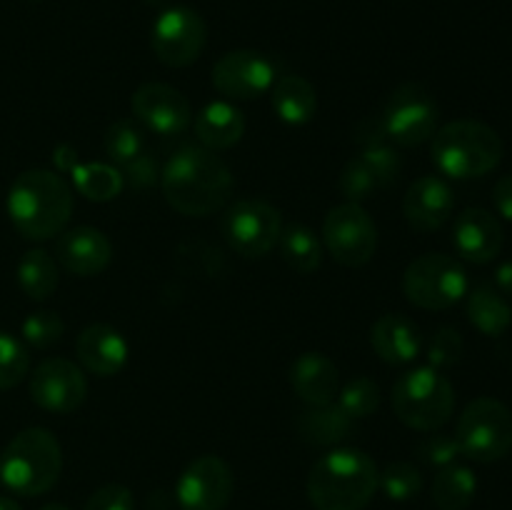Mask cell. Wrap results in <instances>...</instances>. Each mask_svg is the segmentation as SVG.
<instances>
[{
    "label": "cell",
    "mask_w": 512,
    "mask_h": 510,
    "mask_svg": "<svg viewBox=\"0 0 512 510\" xmlns=\"http://www.w3.org/2000/svg\"><path fill=\"white\" fill-rule=\"evenodd\" d=\"M160 188L170 208L180 215L205 218L225 208L233 193V175L213 150L188 145L160 170Z\"/></svg>",
    "instance_id": "obj_1"
},
{
    "label": "cell",
    "mask_w": 512,
    "mask_h": 510,
    "mask_svg": "<svg viewBox=\"0 0 512 510\" xmlns=\"http://www.w3.org/2000/svg\"><path fill=\"white\" fill-rule=\"evenodd\" d=\"M73 205V188L55 170H25L8 190L10 223L28 240H50L63 233Z\"/></svg>",
    "instance_id": "obj_2"
},
{
    "label": "cell",
    "mask_w": 512,
    "mask_h": 510,
    "mask_svg": "<svg viewBox=\"0 0 512 510\" xmlns=\"http://www.w3.org/2000/svg\"><path fill=\"white\" fill-rule=\"evenodd\" d=\"M380 470L358 448L320 455L308 475V500L315 510H365L378 493Z\"/></svg>",
    "instance_id": "obj_3"
},
{
    "label": "cell",
    "mask_w": 512,
    "mask_h": 510,
    "mask_svg": "<svg viewBox=\"0 0 512 510\" xmlns=\"http://www.w3.org/2000/svg\"><path fill=\"white\" fill-rule=\"evenodd\" d=\"M63 470V450L48 428H25L0 453V483L20 498L53 490Z\"/></svg>",
    "instance_id": "obj_4"
},
{
    "label": "cell",
    "mask_w": 512,
    "mask_h": 510,
    "mask_svg": "<svg viewBox=\"0 0 512 510\" xmlns=\"http://www.w3.org/2000/svg\"><path fill=\"white\" fill-rule=\"evenodd\" d=\"M503 160V140L480 120H453L435 130L433 163L455 180L483 178Z\"/></svg>",
    "instance_id": "obj_5"
},
{
    "label": "cell",
    "mask_w": 512,
    "mask_h": 510,
    "mask_svg": "<svg viewBox=\"0 0 512 510\" xmlns=\"http://www.w3.org/2000/svg\"><path fill=\"white\" fill-rule=\"evenodd\" d=\"M393 410L408 428L420 433L440 430L455 410L453 383L430 365L408 370L393 385Z\"/></svg>",
    "instance_id": "obj_6"
},
{
    "label": "cell",
    "mask_w": 512,
    "mask_h": 510,
    "mask_svg": "<svg viewBox=\"0 0 512 510\" xmlns=\"http://www.w3.org/2000/svg\"><path fill=\"white\" fill-rule=\"evenodd\" d=\"M460 453L475 463H495L512 450V413L495 398H475L458 420Z\"/></svg>",
    "instance_id": "obj_7"
},
{
    "label": "cell",
    "mask_w": 512,
    "mask_h": 510,
    "mask_svg": "<svg viewBox=\"0 0 512 510\" xmlns=\"http://www.w3.org/2000/svg\"><path fill=\"white\" fill-rule=\"evenodd\" d=\"M403 293L415 308H453L468 295V273L450 255L425 253L405 268Z\"/></svg>",
    "instance_id": "obj_8"
},
{
    "label": "cell",
    "mask_w": 512,
    "mask_h": 510,
    "mask_svg": "<svg viewBox=\"0 0 512 510\" xmlns=\"http://www.w3.org/2000/svg\"><path fill=\"white\" fill-rule=\"evenodd\" d=\"M380 118L390 143L415 148L433 138L438 130V103L420 83H405L390 93Z\"/></svg>",
    "instance_id": "obj_9"
},
{
    "label": "cell",
    "mask_w": 512,
    "mask_h": 510,
    "mask_svg": "<svg viewBox=\"0 0 512 510\" xmlns=\"http://www.w3.org/2000/svg\"><path fill=\"white\" fill-rule=\"evenodd\" d=\"M323 243L335 263L360 268L378 250V228L363 205H335L323 220Z\"/></svg>",
    "instance_id": "obj_10"
},
{
    "label": "cell",
    "mask_w": 512,
    "mask_h": 510,
    "mask_svg": "<svg viewBox=\"0 0 512 510\" xmlns=\"http://www.w3.org/2000/svg\"><path fill=\"white\" fill-rule=\"evenodd\" d=\"M283 218L265 200H238L223 215V235L230 248L243 258H263L278 245Z\"/></svg>",
    "instance_id": "obj_11"
},
{
    "label": "cell",
    "mask_w": 512,
    "mask_h": 510,
    "mask_svg": "<svg viewBox=\"0 0 512 510\" xmlns=\"http://www.w3.org/2000/svg\"><path fill=\"white\" fill-rule=\"evenodd\" d=\"M208 43V28L200 13L185 5L163 10L153 23L150 48L155 58L168 68H188L203 55Z\"/></svg>",
    "instance_id": "obj_12"
},
{
    "label": "cell",
    "mask_w": 512,
    "mask_h": 510,
    "mask_svg": "<svg viewBox=\"0 0 512 510\" xmlns=\"http://www.w3.org/2000/svg\"><path fill=\"white\" fill-rule=\"evenodd\" d=\"M235 490V475L218 455H200L185 465L175 483V500L183 510H223Z\"/></svg>",
    "instance_id": "obj_13"
},
{
    "label": "cell",
    "mask_w": 512,
    "mask_h": 510,
    "mask_svg": "<svg viewBox=\"0 0 512 510\" xmlns=\"http://www.w3.org/2000/svg\"><path fill=\"white\" fill-rule=\"evenodd\" d=\"M30 398L48 413H73L88 398V378L65 358H48L30 375Z\"/></svg>",
    "instance_id": "obj_14"
},
{
    "label": "cell",
    "mask_w": 512,
    "mask_h": 510,
    "mask_svg": "<svg viewBox=\"0 0 512 510\" xmlns=\"http://www.w3.org/2000/svg\"><path fill=\"white\" fill-rule=\"evenodd\" d=\"M213 85L228 100H255L275 85V65L258 50H230L213 65Z\"/></svg>",
    "instance_id": "obj_15"
},
{
    "label": "cell",
    "mask_w": 512,
    "mask_h": 510,
    "mask_svg": "<svg viewBox=\"0 0 512 510\" xmlns=\"http://www.w3.org/2000/svg\"><path fill=\"white\" fill-rule=\"evenodd\" d=\"M133 115L143 128L158 135H180L193 120L188 98L165 83H145L133 93Z\"/></svg>",
    "instance_id": "obj_16"
},
{
    "label": "cell",
    "mask_w": 512,
    "mask_h": 510,
    "mask_svg": "<svg viewBox=\"0 0 512 510\" xmlns=\"http://www.w3.org/2000/svg\"><path fill=\"white\" fill-rule=\"evenodd\" d=\"M55 260L63 265L68 273L80 278H93L100 275L113 260V245L108 235L90 225L63 230L55 240Z\"/></svg>",
    "instance_id": "obj_17"
},
{
    "label": "cell",
    "mask_w": 512,
    "mask_h": 510,
    "mask_svg": "<svg viewBox=\"0 0 512 510\" xmlns=\"http://www.w3.org/2000/svg\"><path fill=\"white\" fill-rule=\"evenodd\" d=\"M453 243L460 258L470 260L475 265H485L498 258L500 250H503V225L485 208H468L455 220Z\"/></svg>",
    "instance_id": "obj_18"
},
{
    "label": "cell",
    "mask_w": 512,
    "mask_h": 510,
    "mask_svg": "<svg viewBox=\"0 0 512 510\" xmlns=\"http://www.w3.org/2000/svg\"><path fill=\"white\" fill-rule=\"evenodd\" d=\"M455 208L453 188L438 175H423L408 188L403 215L415 230H438L450 220Z\"/></svg>",
    "instance_id": "obj_19"
},
{
    "label": "cell",
    "mask_w": 512,
    "mask_h": 510,
    "mask_svg": "<svg viewBox=\"0 0 512 510\" xmlns=\"http://www.w3.org/2000/svg\"><path fill=\"white\" fill-rule=\"evenodd\" d=\"M75 355L88 373L98 378L118 375L128 363V343L113 325H88L75 340Z\"/></svg>",
    "instance_id": "obj_20"
},
{
    "label": "cell",
    "mask_w": 512,
    "mask_h": 510,
    "mask_svg": "<svg viewBox=\"0 0 512 510\" xmlns=\"http://www.w3.org/2000/svg\"><path fill=\"white\" fill-rule=\"evenodd\" d=\"M375 355L388 365L413 363L420 355V328L403 313H385L370 328Z\"/></svg>",
    "instance_id": "obj_21"
},
{
    "label": "cell",
    "mask_w": 512,
    "mask_h": 510,
    "mask_svg": "<svg viewBox=\"0 0 512 510\" xmlns=\"http://www.w3.org/2000/svg\"><path fill=\"white\" fill-rule=\"evenodd\" d=\"M290 385L305 405H330L340 390V375L323 353H303L290 365Z\"/></svg>",
    "instance_id": "obj_22"
},
{
    "label": "cell",
    "mask_w": 512,
    "mask_h": 510,
    "mask_svg": "<svg viewBox=\"0 0 512 510\" xmlns=\"http://www.w3.org/2000/svg\"><path fill=\"white\" fill-rule=\"evenodd\" d=\"M195 135L200 145L213 153L228 150L245 135V115L228 100H215L205 105L195 118Z\"/></svg>",
    "instance_id": "obj_23"
},
{
    "label": "cell",
    "mask_w": 512,
    "mask_h": 510,
    "mask_svg": "<svg viewBox=\"0 0 512 510\" xmlns=\"http://www.w3.org/2000/svg\"><path fill=\"white\" fill-rule=\"evenodd\" d=\"M273 110L283 123L305 125L318 113V95L315 88L300 75H283L270 88Z\"/></svg>",
    "instance_id": "obj_24"
},
{
    "label": "cell",
    "mask_w": 512,
    "mask_h": 510,
    "mask_svg": "<svg viewBox=\"0 0 512 510\" xmlns=\"http://www.w3.org/2000/svg\"><path fill=\"white\" fill-rule=\"evenodd\" d=\"M353 430V418L343 413L338 405H308L298 415V433L308 445L330 448L343 443Z\"/></svg>",
    "instance_id": "obj_25"
},
{
    "label": "cell",
    "mask_w": 512,
    "mask_h": 510,
    "mask_svg": "<svg viewBox=\"0 0 512 510\" xmlns=\"http://www.w3.org/2000/svg\"><path fill=\"white\" fill-rule=\"evenodd\" d=\"M468 318L480 333L498 338L512 325V308L500 290L480 283L468 295Z\"/></svg>",
    "instance_id": "obj_26"
},
{
    "label": "cell",
    "mask_w": 512,
    "mask_h": 510,
    "mask_svg": "<svg viewBox=\"0 0 512 510\" xmlns=\"http://www.w3.org/2000/svg\"><path fill=\"white\" fill-rule=\"evenodd\" d=\"M478 493V478L468 465H445L433 480V503L438 510H465Z\"/></svg>",
    "instance_id": "obj_27"
},
{
    "label": "cell",
    "mask_w": 512,
    "mask_h": 510,
    "mask_svg": "<svg viewBox=\"0 0 512 510\" xmlns=\"http://www.w3.org/2000/svg\"><path fill=\"white\" fill-rule=\"evenodd\" d=\"M58 263L43 248L28 250L18 263V283L33 300H48L58 288Z\"/></svg>",
    "instance_id": "obj_28"
},
{
    "label": "cell",
    "mask_w": 512,
    "mask_h": 510,
    "mask_svg": "<svg viewBox=\"0 0 512 510\" xmlns=\"http://www.w3.org/2000/svg\"><path fill=\"white\" fill-rule=\"evenodd\" d=\"M278 245L285 263L293 270H298V273L308 275L313 270H318L320 263H323V245H320L318 235L308 225L293 223L288 228H283Z\"/></svg>",
    "instance_id": "obj_29"
},
{
    "label": "cell",
    "mask_w": 512,
    "mask_h": 510,
    "mask_svg": "<svg viewBox=\"0 0 512 510\" xmlns=\"http://www.w3.org/2000/svg\"><path fill=\"white\" fill-rule=\"evenodd\" d=\"M73 173L75 190L95 203H108L123 190V173L108 163H75Z\"/></svg>",
    "instance_id": "obj_30"
},
{
    "label": "cell",
    "mask_w": 512,
    "mask_h": 510,
    "mask_svg": "<svg viewBox=\"0 0 512 510\" xmlns=\"http://www.w3.org/2000/svg\"><path fill=\"white\" fill-rule=\"evenodd\" d=\"M145 150V128L138 120H115L108 130H105V153L115 165L123 168L133 158H138Z\"/></svg>",
    "instance_id": "obj_31"
},
{
    "label": "cell",
    "mask_w": 512,
    "mask_h": 510,
    "mask_svg": "<svg viewBox=\"0 0 512 510\" xmlns=\"http://www.w3.org/2000/svg\"><path fill=\"white\" fill-rule=\"evenodd\" d=\"M380 405V388L375 380L358 375V378L348 380L343 390H338V408L343 410L348 418L360 420L368 418L378 410Z\"/></svg>",
    "instance_id": "obj_32"
},
{
    "label": "cell",
    "mask_w": 512,
    "mask_h": 510,
    "mask_svg": "<svg viewBox=\"0 0 512 510\" xmlns=\"http://www.w3.org/2000/svg\"><path fill=\"white\" fill-rule=\"evenodd\" d=\"M378 488L390 500H395V503H405V500H413L415 495H420V490H423V475H420V470L413 463L398 460V463H390L380 473Z\"/></svg>",
    "instance_id": "obj_33"
},
{
    "label": "cell",
    "mask_w": 512,
    "mask_h": 510,
    "mask_svg": "<svg viewBox=\"0 0 512 510\" xmlns=\"http://www.w3.org/2000/svg\"><path fill=\"white\" fill-rule=\"evenodd\" d=\"M30 370V355L23 340L0 330V390H10L23 383Z\"/></svg>",
    "instance_id": "obj_34"
},
{
    "label": "cell",
    "mask_w": 512,
    "mask_h": 510,
    "mask_svg": "<svg viewBox=\"0 0 512 510\" xmlns=\"http://www.w3.org/2000/svg\"><path fill=\"white\" fill-rule=\"evenodd\" d=\"M360 158H363V163L368 165L370 173L375 175V180H378L380 188H388V185H393L395 180L400 178V173H403V158H400L398 150L390 145V140L368 145V148H363Z\"/></svg>",
    "instance_id": "obj_35"
},
{
    "label": "cell",
    "mask_w": 512,
    "mask_h": 510,
    "mask_svg": "<svg viewBox=\"0 0 512 510\" xmlns=\"http://www.w3.org/2000/svg\"><path fill=\"white\" fill-rule=\"evenodd\" d=\"M65 333V323L53 310H38L23 320V340L33 348H50L58 343Z\"/></svg>",
    "instance_id": "obj_36"
},
{
    "label": "cell",
    "mask_w": 512,
    "mask_h": 510,
    "mask_svg": "<svg viewBox=\"0 0 512 510\" xmlns=\"http://www.w3.org/2000/svg\"><path fill=\"white\" fill-rule=\"evenodd\" d=\"M340 193L345 195V200L348 203H363V200H368L370 195L375 193V190L380 188L378 180H375V175L370 173L368 165L363 163V158H353L348 165L343 168V173H340Z\"/></svg>",
    "instance_id": "obj_37"
},
{
    "label": "cell",
    "mask_w": 512,
    "mask_h": 510,
    "mask_svg": "<svg viewBox=\"0 0 512 510\" xmlns=\"http://www.w3.org/2000/svg\"><path fill=\"white\" fill-rule=\"evenodd\" d=\"M463 350H465V343H463V335H460L458 330L440 328L428 343L430 368H435V370L453 368V365L463 358Z\"/></svg>",
    "instance_id": "obj_38"
},
{
    "label": "cell",
    "mask_w": 512,
    "mask_h": 510,
    "mask_svg": "<svg viewBox=\"0 0 512 510\" xmlns=\"http://www.w3.org/2000/svg\"><path fill=\"white\" fill-rule=\"evenodd\" d=\"M415 453H418V458L423 460V463L433 465V468H445V465H453L458 463V458L463 453H460V445H458V438L455 435H448V433H435L428 435L425 440H420L418 448H415Z\"/></svg>",
    "instance_id": "obj_39"
},
{
    "label": "cell",
    "mask_w": 512,
    "mask_h": 510,
    "mask_svg": "<svg viewBox=\"0 0 512 510\" xmlns=\"http://www.w3.org/2000/svg\"><path fill=\"white\" fill-rule=\"evenodd\" d=\"M83 510H135V498L125 485L108 483L90 495Z\"/></svg>",
    "instance_id": "obj_40"
},
{
    "label": "cell",
    "mask_w": 512,
    "mask_h": 510,
    "mask_svg": "<svg viewBox=\"0 0 512 510\" xmlns=\"http://www.w3.org/2000/svg\"><path fill=\"white\" fill-rule=\"evenodd\" d=\"M158 178H160L158 160H155L148 150H143L138 158H133L130 163L123 165V180H128V183L135 185V188H150Z\"/></svg>",
    "instance_id": "obj_41"
},
{
    "label": "cell",
    "mask_w": 512,
    "mask_h": 510,
    "mask_svg": "<svg viewBox=\"0 0 512 510\" xmlns=\"http://www.w3.org/2000/svg\"><path fill=\"white\" fill-rule=\"evenodd\" d=\"M493 203L505 220H512V173L503 175L493 188Z\"/></svg>",
    "instance_id": "obj_42"
},
{
    "label": "cell",
    "mask_w": 512,
    "mask_h": 510,
    "mask_svg": "<svg viewBox=\"0 0 512 510\" xmlns=\"http://www.w3.org/2000/svg\"><path fill=\"white\" fill-rule=\"evenodd\" d=\"M495 283H498L500 293L510 295L512 298V260H505V263L500 265L498 273H495Z\"/></svg>",
    "instance_id": "obj_43"
},
{
    "label": "cell",
    "mask_w": 512,
    "mask_h": 510,
    "mask_svg": "<svg viewBox=\"0 0 512 510\" xmlns=\"http://www.w3.org/2000/svg\"><path fill=\"white\" fill-rule=\"evenodd\" d=\"M0 510H23V508H20L13 498H8V495H0Z\"/></svg>",
    "instance_id": "obj_44"
},
{
    "label": "cell",
    "mask_w": 512,
    "mask_h": 510,
    "mask_svg": "<svg viewBox=\"0 0 512 510\" xmlns=\"http://www.w3.org/2000/svg\"><path fill=\"white\" fill-rule=\"evenodd\" d=\"M40 510H70V508H68V505H63V503H48V505H43Z\"/></svg>",
    "instance_id": "obj_45"
},
{
    "label": "cell",
    "mask_w": 512,
    "mask_h": 510,
    "mask_svg": "<svg viewBox=\"0 0 512 510\" xmlns=\"http://www.w3.org/2000/svg\"><path fill=\"white\" fill-rule=\"evenodd\" d=\"M150 5H160V3H165V0H148Z\"/></svg>",
    "instance_id": "obj_46"
}]
</instances>
